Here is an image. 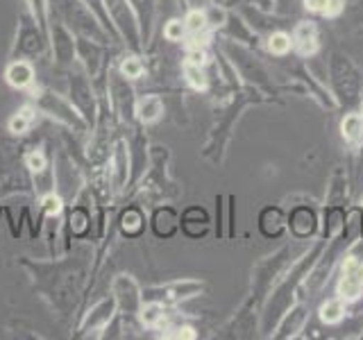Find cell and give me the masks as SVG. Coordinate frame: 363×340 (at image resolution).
Listing matches in <instances>:
<instances>
[{
  "instance_id": "obj_4",
  "label": "cell",
  "mask_w": 363,
  "mask_h": 340,
  "mask_svg": "<svg viewBox=\"0 0 363 340\" xmlns=\"http://www.w3.org/2000/svg\"><path fill=\"white\" fill-rule=\"evenodd\" d=\"M50 50L48 43V34H45L39 23L34 21L30 11H23L18 16V26H16V37L14 43L9 48V60H39L45 52Z\"/></svg>"
},
{
  "instance_id": "obj_13",
  "label": "cell",
  "mask_w": 363,
  "mask_h": 340,
  "mask_svg": "<svg viewBox=\"0 0 363 340\" xmlns=\"http://www.w3.org/2000/svg\"><path fill=\"white\" fill-rule=\"evenodd\" d=\"M332 75H334V86L338 91L340 100L347 102V105L357 102V98H359V77L354 73V68L350 66V62L343 60V57H334Z\"/></svg>"
},
{
  "instance_id": "obj_2",
  "label": "cell",
  "mask_w": 363,
  "mask_h": 340,
  "mask_svg": "<svg viewBox=\"0 0 363 340\" xmlns=\"http://www.w3.org/2000/svg\"><path fill=\"white\" fill-rule=\"evenodd\" d=\"M50 16L60 18L64 26L71 30L75 37L100 41V43H118L111 37V32L105 28V23L91 9L84 0H48Z\"/></svg>"
},
{
  "instance_id": "obj_11",
  "label": "cell",
  "mask_w": 363,
  "mask_h": 340,
  "mask_svg": "<svg viewBox=\"0 0 363 340\" xmlns=\"http://www.w3.org/2000/svg\"><path fill=\"white\" fill-rule=\"evenodd\" d=\"M75 48H77V64L84 68L91 79H98L107 68V43L91 41L75 37Z\"/></svg>"
},
{
  "instance_id": "obj_19",
  "label": "cell",
  "mask_w": 363,
  "mask_h": 340,
  "mask_svg": "<svg viewBox=\"0 0 363 340\" xmlns=\"http://www.w3.org/2000/svg\"><path fill=\"white\" fill-rule=\"evenodd\" d=\"M145 213L141 207H136V204H132V207H128L118 218V230L125 238H139L143 232H145Z\"/></svg>"
},
{
  "instance_id": "obj_12",
  "label": "cell",
  "mask_w": 363,
  "mask_h": 340,
  "mask_svg": "<svg viewBox=\"0 0 363 340\" xmlns=\"http://www.w3.org/2000/svg\"><path fill=\"white\" fill-rule=\"evenodd\" d=\"M107 166H109L107 179H109L111 188L116 193L125 191V186H128L132 179V170H130L132 164H130V145L123 139H118L111 145V154H109Z\"/></svg>"
},
{
  "instance_id": "obj_21",
  "label": "cell",
  "mask_w": 363,
  "mask_h": 340,
  "mask_svg": "<svg viewBox=\"0 0 363 340\" xmlns=\"http://www.w3.org/2000/svg\"><path fill=\"white\" fill-rule=\"evenodd\" d=\"M284 227H286V220L279 207H266L259 213V232L266 238H279Z\"/></svg>"
},
{
  "instance_id": "obj_24",
  "label": "cell",
  "mask_w": 363,
  "mask_h": 340,
  "mask_svg": "<svg viewBox=\"0 0 363 340\" xmlns=\"http://www.w3.org/2000/svg\"><path fill=\"white\" fill-rule=\"evenodd\" d=\"M118 71L128 77V79H136V77H141L143 71H145V66L141 62V57L139 52H132V55H125L121 64H118Z\"/></svg>"
},
{
  "instance_id": "obj_8",
  "label": "cell",
  "mask_w": 363,
  "mask_h": 340,
  "mask_svg": "<svg viewBox=\"0 0 363 340\" xmlns=\"http://www.w3.org/2000/svg\"><path fill=\"white\" fill-rule=\"evenodd\" d=\"M116 313H118V304L113 300V295H105L86 313H82L75 329V338H102L105 336V329L109 327Z\"/></svg>"
},
{
  "instance_id": "obj_15",
  "label": "cell",
  "mask_w": 363,
  "mask_h": 340,
  "mask_svg": "<svg viewBox=\"0 0 363 340\" xmlns=\"http://www.w3.org/2000/svg\"><path fill=\"white\" fill-rule=\"evenodd\" d=\"M150 227L157 238H173L179 230V215L173 207H157L150 215Z\"/></svg>"
},
{
  "instance_id": "obj_6",
  "label": "cell",
  "mask_w": 363,
  "mask_h": 340,
  "mask_svg": "<svg viewBox=\"0 0 363 340\" xmlns=\"http://www.w3.org/2000/svg\"><path fill=\"white\" fill-rule=\"evenodd\" d=\"M107 100L111 113L123 125H132L136 118V98L130 79L125 77L118 68H107Z\"/></svg>"
},
{
  "instance_id": "obj_23",
  "label": "cell",
  "mask_w": 363,
  "mask_h": 340,
  "mask_svg": "<svg viewBox=\"0 0 363 340\" xmlns=\"http://www.w3.org/2000/svg\"><path fill=\"white\" fill-rule=\"evenodd\" d=\"M28 11L34 16V21L39 23V28L48 34V21H50V7L48 0H26Z\"/></svg>"
},
{
  "instance_id": "obj_22",
  "label": "cell",
  "mask_w": 363,
  "mask_h": 340,
  "mask_svg": "<svg viewBox=\"0 0 363 340\" xmlns=\"http://www.w3.org/2000/svg\"><path fill=\"white\" fill-rule=\"evenodd\" d=\"M162 100L157 96H145L143 100H136V118L141 123H155L159 116H162Z\"/></svg>"
},
{
  "instance_id": "obj_3",
  "label": "cell",
  "mask_w": 363,
  "mask_h": 340,
  "mask_svg": "<svg viewBox=\"0 0 363 340\" xmlns=\"http://www.w3.org/2000/svg\"><path fill=\"white\" fill-rule=\"evenodd\" d=\"M34 107L39 109V113H43L45 118H50L55 123L64 125L66 130L77 132V134H84L89 132V123L82 118V113L75 109V105L66 96L57 94L55 89L50 86H34L30 91Z\"/></svg>"
},
{
  "instance_id": "obj_1",
  "label": "cell",
  "mask_w": 363,
  "mask_h": 340,
  "mask_svg": "<svg viewBox=\"0 0 363 340\" xmlns=\"http://www.w3.org/2000/svg\"><path fill=\"white\" fill-rule=\"evenodd\" d=\"M91 261H94L91 249L86 245H77L68 249V256L64 259L32 261L23 256L21 266L30 272L34 288L57 311V315L68 317L75 311V304L86 288Z\"/></svg>"
},
{
  "instance_id": "obj_16",
  "label": "cell",
  "mask_w": 363,
  "mask_h": 340,
  "mask_svg": "<svg viewBox=\"0 0 363 340\" xmlns=\"http://www.w3.org/2000/svg\"><path fill=\"white\" fill-rule=\"evenodd\" d=\"M209 222H211L209 213L202 207H189V209H184V213H182V218H179L182 232H184L189 238H202L209 232Z\"/></svg>"
},
{
  "instance_id": "obj_14",
  "label": "cell",
  "mask_w": 363,
  "mask_h": 340,
  "mask_svg": "<svg viewBox=\"0 0 363 340\" xmlns=\"http://www.w3.org/2000/svg\"><path fill=\"white\" fill-rule=\"evenodd\" d=\"M3 77L16 91H32L37 86V68H34L30 60H9Z\"/></svg>"
},
{
  "instance_id": "obj_9",
  "label": "cell",
  "mask_w": 363,
  "mask_h": 340,
  "mask_svg": "<svg viewBox=\"0 0 363 340\" xmlns=\"http://www.w3.org/2000/svg\"><path fill=\"white\" fill-rule=\"evenodd\" d=\"M48 43L55 66L62 71H71L77 62V48H75V34L68 30L60 18L50 16L48 21Z\"/></svg>"
},
{
  "instance_id": "obj_20",
  "label": "cell",
  "mask_w": 363,
  "mask_h": 340,
  "mask_svg": "<svg viewBox=\"0 0 363 340\" xmlns=\"http://www.w3.org/2000/svg\"><path fill=\"white\" fill-rule=\"evenodd\" d=\"M37 116H39V109L34 107V102L23 105L21 109H16L14 113H11V118L7 120V132L14 134V136L28 134L34 128V123H37Z\"/></svg>"
},
{
  "instance_id": "obj_17",
  "label": "cell",
  "mask_w": 363,
  "mask_h": 340,
  "mask_svg": "<svg viewBox=\"0 0 363 340\" xmlns=\"http://www.w3.org/2000/svg\"><path fill=\"white\" fill-rule=\"evenodd\" d=\"M130 5L139 21V30H141V41L143 45L150 41L152 26H155V14H157V0H130Z\"/></svg>"
},
{
  "instance_id": "obj_25",
  "label": "cell",
  "mask_w": 363,
  "mask_h": 340,
  "mask_svg": "<svg viewBox=\"0 0 363 340\" xmlns=\"http://www.w3.org/2000/svg\"><path fill=\"white\" fill-rule=\"evenodd\" d=\"M182 30H184V26H182L179 21H173V23H170V26L166 28V37H168V39H177L179 34H182Z\"/></svg>"
},
{
  "instance_id": "obj_18",
  "label": "cell",
  "mask_w": 363,
  "mask_h": 340,
  "mask_svg": "<svg viewBox=\"0 0 363 340\" xmlns=\"http://www.w3.org/2000/svg\"><path fill=\"white\" fill-rule=\"evenodd\" d=\"M289 227L291 232L298 236V238H309L315 234V227H318V220H315V213L313 209L309 207H295L289 215Z\"/></svg>"
},
{
  "instance_id": "obj_5",
  "label": "cell",
  "mask_w": 363,
  "mask_h": 340,
  "mask_svg": "<svg viewBox=\"0 0 363 340\" xmlns=\"http://www.w3.org/2000/svg\"><path fill=\"white\" fill-rule=\"evenodd\" d=\"M68 100H71L75 109L82 113V118L89 123V128L94 130V125L98 120V111H100V96L96 91L94 79L89 77V73L77 62L71 68V75H68Z\"/></svg>"
},
{
  "instance_id": "obj_10",
  "label": "cell",
  "mask_w": 363,
  "mask_h": 340,
  "mask_svg": "<svg viewBox=\"0 0 363 340\" xmlns=\"http://www.w3.org/2000/svg\"><path fill=\"white\" fill-rule=\"evenodd\" d=\"M111 295L118 304V313L125 315H139L143 306V290L139 288V283L134 281L130 275H116L111 279Z\"/></svg>"
},
{
  "instance_id": "obj_7",
  "label": "cell",
  "mask_w": 363,
  "mask_h": 340,
  "mask_svg": "<svg viewBox=\"0 0 363 340\" xmlns=\"http://www.w3.org/2000/svg\"><path fill=\"white\" fill-rule=\"evenodd\" d=\"M102 5L107 9V16L111 21L113 30L121 37V41L128 45L132 52H141L143 41H141V30L139 21L130 5V0H102Z\"/></svg>"
}]
</instances>
